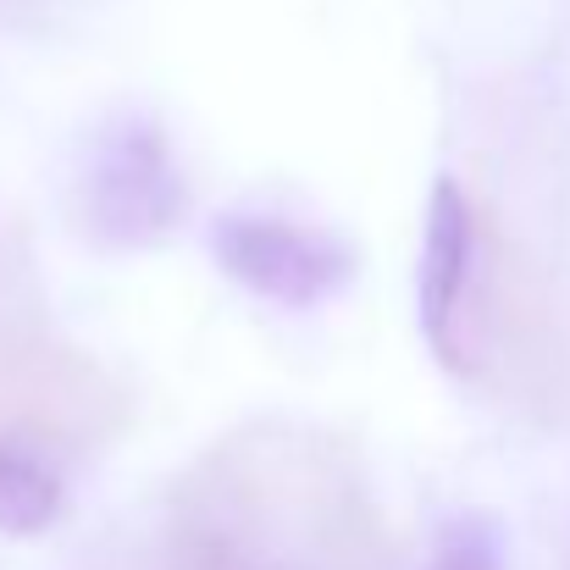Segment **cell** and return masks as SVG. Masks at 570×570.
<instances>
[{
  "label": "cell",
  "instance_id": "obj_1",
  "mask_svg": "<svg viewBox=\"0 0 570 570\" xmlns=\"http://www.w3.org/2000/svg\"><path fill=\"white\" fill-rule=\"evenodd\" d=\"M210 261L244 294L277 311H316L333 294H344L361 272L350 238L311 222L261 216V210H222L210 222Z\"/></svg>",
  "mask_w": 570,
  "mask_h": 570
},
{
  "label": "cell",
  "instance_id": "obj_2",
  "mask_svg": "<svg viewBox=\"0 0 570 570\" xmlns=\"http://www.w3.org/2000/svg\"><path fill=\"white\" fill-rule=\"evenodd\" d=\"M184 173L173 161L167 134L150 117H117L100 128L83 184H78V205H83V227L111 244V249H145L161 233L178 227L184 216Z\"/></svg>",
  "mask_w": 570,
  "mask_h": 570
},
{
  "label": "cell",
  "instance_id": "obj_3",
  "mask_svg": "<svg viewBox=\"0 0 570 570\" xmlns=\"http://www.w3.org/2000/svg\"><path fill=\"white\" fill-rule=\"evenodd\" d=\"M476 288V210L454 178H432L421 216V266H415V316L421 338L443 372L476 377V350L465 327V305Z\"/></svg>",
  "mask_w": 570,
  "mask_h": 570
},
{
  "label": "cell",
  "instance_id": "obj_4",
  "mask_svg": "<svg viewBox=\"0 0 570 570\" xmlns=\"http://www.w3.org/2000/svg\"><path fill=\"white\" fill-rule=\"evenodd\" d=\"M61 515V471L56 460L22 438H0V538H39Z\"/></svg>",
  "mask_w": 570,
  "mask_h": 570
},
{
  "label": "cell",
  "instance_id": "obj_5",
  "mask_svg": "<svg viewBox=\"0 0 570 570\" xmlns=\"http://www.w3.org/2000/svg\"><path fill=\"white\" fill-rule=\"evenodd\" d=\"M504 554H510V543H504V527L493 521V515H454L443 532H438V543H432V554H426V566L421 570H504Z\"/></svg>",
  "mask_w": 570,
  "mask_h": 570
}]
</instances>
